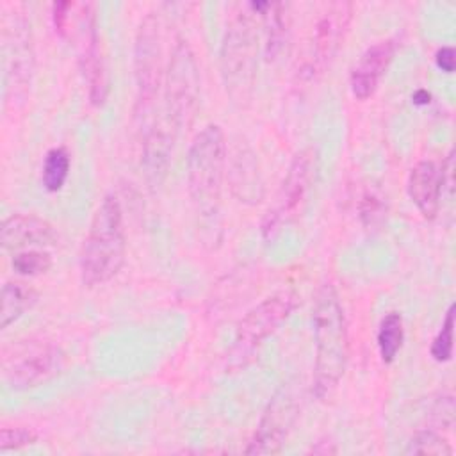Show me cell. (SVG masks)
Wrapping results in <instances>:
<instances>
[{
  "label": "cell",
  "instance_id": "cell-4",
  "mask_svg": "<svg viewBox=\"0 0 456 456\" xmlns=\"http://www.w3.org/2000/svg\"><path fill=\"white\" fill-rule=\"evenodd\" d=\"M253 16L255 12L246 5L242 12L230 20L219 52V68L226 94L240 109L249 105L256 82L258 32Z\"/></svg>",
  "mask_w": 456,
  "mask_h": 456
},
{
  "label": "cell",
  "instance_id": "cell-19",
  "mask_svg": "<svg viewBox=\"0 0 456 456\" xmlns=\"http://www.w3.org/2000/svg\"><path fill=\"white\" fill-rule=\"evenodd\" d=\"M253 12L262 16L264 32H265V45L264 52L267 61H276L285 50L290 41L292 32V14L289 4L283 2H253L248 4Z\"/></svg>",
  "mask_w": 456,
  "mask_h": 456
},
{
  "label": "cell",
  "instance_id": "cell-1",
  "mask_svg": "<svg viewBox=\"0 0 456 456\" xmlns=\"http://www.w3.org/2000/svg\"><path fill=\"white\" fill-rule=\"evenodd\" d=\"M314 394L328 401L346 374L349 362V333L346 314L333 283L324 281L314 301Z\"/></svg>",
  "mask_w": 456,
  "mask_h": 456
},
{
  "label": "cell",
  "instance_id": "cell-27",
  "mask_svg": "<svg viewBox=\"0 0 456 456\" xmlns=\"http://www.w3.org/2000/svg\"><path fill=\"white\" fill-rule=\"evenodd\" d=\"M387 203L376 191H367L360 201V219L367 228H378L385 221Z\"/></svg>",
  "mask_w": 456,
  "mask_h": 456
},
{
  "label": "cell",
  "instance_id": "cell-16",
  "mask_svg": "<svg viewBox=\"0 0 456 456\" xmlns=\"http://www.w3.org/2000/svg\"><path fill=\"white\" fill-rule=\"evenodd\" d=\"M406 191L419 214L433 221L442 208V167L433 160H419L408 173Z\"/></svg>",
  "mask_w": 456,
  "mask_h": 456
},
{
  "label": "cell",
  "instance_id": "cell-25",
  "mask_svg": "<svg viewBox=\"0 0 456 456\" xmlns=\"http://www.w3.org/2000/svg\"><path fill=\"white\" fill-rule=\"evenodd\" d=\"M452 340H454V305H449L445 317L442 321V326L431 342V347H429L431 358L438 363L449 362L452 358Z\"/></svg>",
  "mask_w": 456,
  "mask_h": 456
},
{
  "label": "cell",
  "instance_id": "cell-3",
  "mask_svg": "<svg viewBox=\"0 0 456 456\" xmlns=\"http://www.w3.org/2000/svg\"><path fill=\"white\" fill-rule=\"evenodd\" d=\"M126 235L123 208L114 194H107L93 214L89 232L80 251V280L86 287L110 281L123 267Z\"/></svg>",
  "mask_w": 456,
  "mask_h": 456
},
{
  "label": "cell",
  "instance_id": "cell-13",
  "mask_svg": "<svg viewBox=\"0 0 456 456\" xmlns=\"http://www.w3.org/2000/svg\"><path fill=\"white\" fill-rule=\"evenodd\" d=\"M30 25L21 16H14L12 25L4 30V78L5 100L27 93L34 69V53L30 45Z\"/></svg>",
  "mask_w": 456,
  "mask_h": 456
},
{
  "label": "cell",
  "instance_id": "cell-14",
  "mask_svg": "<svg viewBox=\"0 0 456 456\" xmlns=\"http://www.w3.org/2000/svg\"><path fill=\"white\" fill-rule=\"evenodd\" d=\"M0 242L5 251L46 249L57 244L53 224L34 214H12L4 219Z\"/></svg>",
  "mask_w": 456,
  "mask_h": 456
},
{
  "label": "cell",
  "instance_id": "cell-22",
  "mask_svg": "<svg viewBox=\"0 0 456 456\" xmlns=\"http://www.w3.org/2000/svg\"><path fill=\"white\" fill-rule=\"evenodd\" d=\"M69 153L64 148H52L43 160L41 182L48 192H57L68 180L69 175Z\"/></svg>",
  "mask_w": 456,
  "mask_h": 456
},
{
  "label": "cell",
  "instance_id": "cell-6",
  "mask_svg": "<svg viewBox=\"0 0 456 456\" xmlns=\"http://www.w3.org/2000/svg\"><path fill=\"white\" fill-rule=\"evenodd\" d=\"M297 296L292 290H278L251 310L239 321L233 344L228 351V365L240 369L255 356L258 347L287 321L296 306Z\"/></svg>",
  "mask_w": 456,
  "mask_h": 456
},
{
  "label": "cell",
  "instance_id": "cell-11",
  "mask_svg": "<svg viewBox=\"0 0 456 456\" xmlns=\"http://www.w3.org/2000/svg\"><path fill=\"white\" fill-rule=\"evenodd\" d=\"M353 16V5L349 2H333L317 18L312 28V39L308 53L299 68V77L305 80H315L330 68L338 53L346 32Z\"/></svg>",
  "mask_w": 456,
  "mask_h": 456
},
{
  "label": "cell",
  "instance_id": "cell-15",
  "mask_svg": "<svg viewBox=\"0 0 456 456\" xmlns=\"http://www.w3.org/2000/svg\"><path fill=\"white\" fill-rule=\"evenodd\" d=\"M395 50L397 43L394 37L376 41L369 48H365L349 75V86L354 98L367 100L376 93L381 77L385 75L395 55Z\"/></svg>",
  "mask_w": 456,
  "mask_h": 456
},
{
  "label": "cell",
  "instance_id": "cell-7",
  "mask_svg": "<svg viewBox=\"0 0 456 456\" xmlns=\"http://www.w3.org/2000/svg\"><path fill=\"white\" fill-rule=\"evenodd\" d=\"M64 351L45 340H21L2 353V378L12 390H28L52 379L64 367Z\"/></svg>",
  "mask_w": 456,
  "mask_h": 456
},
{
  "label": "cell",
  "instance_id": "cell-18",
  "mask_svg": "<svg viewBox=\"0 0 456 456\" xmlns=\"http://www.w3.org/2000/svg\"><path fill=\"white\" fill-rule=\"evenodd\" d=\"M175 134L169 126L150 123L142 132V171L151 187L159 185L169 167V157L173 153Z\"/></svg>",
  "mask_w": 456,
  "mask_h": 456
},
{
  "label": "cell",
  "instance_id": "cell-26",
  "mask_svg": "<svg viewBox=\"0 0 456 456\" xmlns=\"http://www.w3.org/2000/svg\"><path fill=\"white\" fill-rule=\"evenodd\" d=\"M428 419L431 420V429H449L454 424V399L451 394H438L429 399L426 408Z\"/></svg>",
  "mask_w": 456,
  "mask_h": 456
},
{
  "label": "cell",
  "instance_id": "cell-2",
  "mask_svg": "<svg viewBox=\"0 0 456 456\" xmlns=\"http://www.w3.org/2000/svg\"><path fill=\"white\" fill-rule=\"evenodd\" d=\"M226 162L228 146L221 126L214 123L203 126L192 137L187 151V189L196 216L214 239L219 228Z\"/></svg>",
  "mask_w": 456,
  "mask_h": 456
},
{
  "label": "cell",
  "instance_id": "cell-17",
  "mask_svg": "<svg viewBox=\"0 0 456 456\" xmlns=\"http://www.w3.org/2000/svg\"><path fill=\"white\" fill-rule=\"evenodd\" d=\"M226 176L235 198L242 203H260L264 198V180L255 153L248 146H240L233 151L230 167L226 162Z\"/></svg>",
  "mask_w": 456,
  "mask_h": 456
},
{
  "label": "cell",
  "instance_id": "cell-12",
  "mask_svg": "<svg viewBox=\"0 0 456 456\" xmlns=\"http://www.w3.org/2000/svg\"><path fill=\"white\" fill-rule=\"evenodd\" d=\"M78 27L82 39L80 69L87 82L91 103L94 107H102L109 96V69L96 28L93 4H78Z\"/></svg>",
  "mask_w": 456,
  "mask_h": 456
},
{
  "label": "cell",
  "instance_id": "cell-5",
  "mask_svg": "<svg viewBox=\"0 0 456 456\" xmlns=\"http://www.w3.org/2000/svg\"><path fill=\"white\" fill-rule=\"evenodd\" d=\"M200 68L191 45L176 39L164 77V105L167 126L176 135L191 126L200 105Z\"/></svg>",
  "mask_w": 456,
  "mask_h": 456
},
{
  "label": "cell",
  "instance_id": "cell-29",
  "mask_svg": "<svg viewBox=\"0 0 456 456\" xmlns=\"http://www.w3.org/2000/svg\"><path fill=\"white\" fill-rule=\"evenodd\" d=\"M73 9L71 2H57L52 5V16H53V25L55 30L61 36H66L68 27H69V11Z\"/></svg>",
  "mask_w": 456,
  "mask_h": 456
},
{
  "label": "cell",
  "instance_id": "cell-21",
  "mask_svg": "<svg viewBox=\"0 0 456 456\" xmlns=\"http://www.w3.org/2000/svg\"><path fill=\"white\" fill-rule=\"evenodd\" d=\"M378 351L381 356L383 363H392L401 347H403V340H404V328H403V317L397 312H388L378 328Z\"/></svg>",
  "mask_w": 456,
  "mask_h": 456
},
{
  "label": "cell",
  "instance_id": "cell-9",
  "mask_svg": "<svg viewBox=\"0 0 456 456\" xmlns=\"http://www.w3.org/2000/svg\"><path fill=\"white\" fill-rule=\"evenodd\" d=\"M315 173V153L312 148L299 150L283 176L274 203L262 219V235L273 239L285 224L292 223L303 210Z\"/></svg>",
  "mask_w": 456,
  "mask_h": 456
},
{
  "label": "cell",
  "instance_id": "cell-24",
  "mask_svg": "<svg viewBox=\"0 0 456 456\" xmlns=\"http://www.w3.org/2000/svg\"><path fill=\"white\" fill-rule=\"evenodd\" d=\"M53 260L46 249H23L16 251L11 265L20 276H39L50 271Z\"/></svg>",
  "mask_w": 456,
  "mask_h": 456
},
{
  "label": "cell",
  "instance_id": "cell-23",
  "mask_svg": "<svg viewBox=\"0 0 456 456\" xmlns=\"http://www.w3.org/2000/svg\"><path fill=\"white\" fill-rule=\"evenodd\" d=\"M454 449L438 429L424 428L413 433L410 438L404 454H426V456H452Z\"/></svg>",
  "mask_w": 456,
  "mask_h": 456
},
{
  "label": "cell",
  "instance_id": "cell-28",
  "mask_svg": "<svg viewBox=\"0 0 456 456\" xmlns=\"http://www.w3.org/2000/svg\"><path fill=\"white\" fill-rule=\"evenodd\" d=\"M37 440V433L27 426L2 428L0 431V452L16 451L27 445H32Z\"/></svg>",
  "mask_w": 456,
  "mask_h": 456
},
{
  "label": "cell",
  "instance_id": "cell-20",
  "mask_svg": "<svg viewBox=\"0 0 456 456\" xmlns=\"http://www.w3.org/2000/svg\"><path fill=\"white\" fill-rule=\"evenodd\" d=\"M2 308H0V326L7 330L16 322L27 310H30L37 301V292L34 287L21 280L5 281L2 287Z\"/></svg>",
  "mask_w": 456,
  "mask_h": 456
},
{
  "label": "cell",
  "instance_id": "cell-30",
  "mask_svg": "<svg viewBox=\"0 0 456 456\" xmlns=\"http://www.w3.org/2000/svg\"><path fill=\"white\" fill-rule=\"evenodd\" d=\"M435 62L444 73H452L456 66V53L452 46H442L435 53Z\"/></svg>",
  "mask_w": 456,
  "mask_h": 456
},
{
  "label": "cell",
  "instance_id": "cell-10",
  "mask_svg": "<svg viewBox=\"0 0 456 456\" xmlns=\"http://www.w3.org/2000/svg\"><path fill=\"white\" fill-rule=\"evenodd\" d=\"M303 392L294 381L283 383L271 397L262 419L244 449L246 454H278L283 451L301 411Z\"/></svg>",
  "mask_w": 456,
  "mask_h": 456
},
{
  "label": "cell",
  "instance_id": "cell-8",
  "mask_svg": "<svg viewBox=\"0 0 456 456\" xmlns=\"http://www.w3.org/2000/svg\"><path fill=\"white\" fill-rule=\"evenodd\" d=\"M134 69L137 87V118L141 119V125L146 126L151 123L150 110L153 109L159 89L164 84L160 25L155 12H150L141 20L135 36Z\"/></svg>",
  "mask_w": 456,
  "mask_h": 456
}]
</instances>
